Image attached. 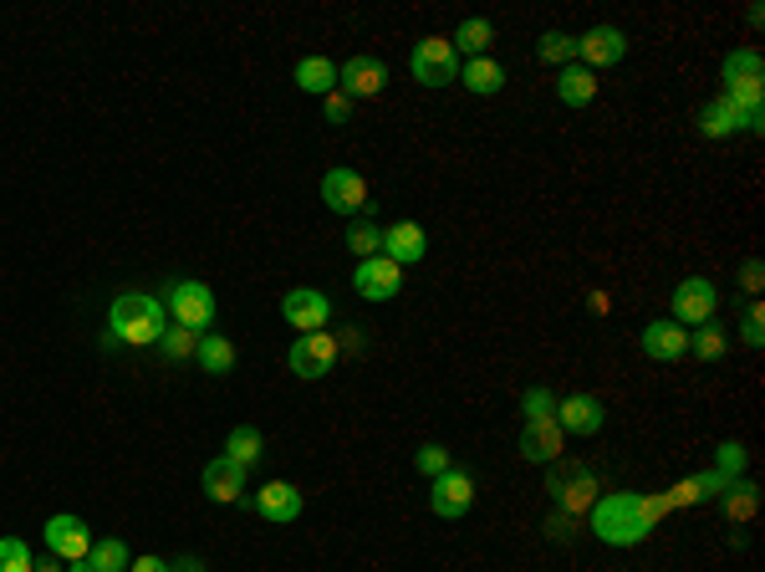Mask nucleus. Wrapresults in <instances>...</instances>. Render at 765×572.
Returning a JSON list of instances; mask_svg holds the SVG:
<instances>
[{
	"instance_id": "obj_1",
	"label": "nucleus",
	"mask_w": 765,
	"mask_h": 572,
	"mask_svg": "<svg viewBox=\"0 0 765 572\" xmlns=\"http://www.w3.org/2000/svg\"><path fill=\"white\" fill-rule=\"evenodd\" d=\"M720 82H725L730 103L740 107V128L745 134H761L765 128V62L755 46H735V52L725 56V67H720Z\"/></svg>"
},
{
	"instance_id": "obj_2",
	"label": "nucleus",
	"mask_w": 765,
	"mask_h": 572,
	"mask_svg": "<svg viewBox=\"0 0 765 572\" xmlns=\"http://www.w3.org/2000/svg\"><path fill=\"white\" fill-rule=\"evenodd\" d=\"M164 337V302L148 292H123L107 306V343L148 347Z\"/></svg>"
},
{
	"instance_id": "obj_3",
	"label": "nucleus",
	"mask_w": 765,
	"mask_h": 572,
	"mask_svg": "<svg viewBox=\"0 0 765 572\" xmlns=\"http://www.w3.org/2000/svg\"><path fill=\"white\" fill-rule=\"evenodd\" d=\"M587 521H593V537L607 547H643L648 532H653L638 511V491H602L587 511Z\"/></svg>"
},
{
	"instance_id": "obj_4",
	"label": "nucleus",
	"mask_w": 765,
	"mask_h": 572,
	"mask_svg": "<svg viewBox=\"0 0 765 572\" xmlns=\"http://www.w3.org/2000/svg\"><path fill=\"white\" fill-rule=\"evenodd\" d=\"M164 312L174 318V327H189V333L205 337V327L214 322V292L205 281H169V292H164Z\"/></svg>"
},
{
	"instance_id": "obj_5",
	"label": "nucleus",
	"mask_w": 765,
	"mask_h": 572,
	"mask_svg": "<svg viewBox=\"0 0 765 572\" xmlns=\"http://www.w3.org/2000/svg\"><path fill=\"white\" fill-rule=\"evenodd\" d=\"M714 312H720V287L710 277H684L673 287L669 322H679V327H704V322H714Z\"/></svg>"
},
{
	"instance_id": "obj_6",
	"label": "nucleus",
	"mask_w": 765,
	"mask_h": 572,
	"mask_svg": "<svg viewBox=\"0 0 765 572\" xmlns=\"http://www.w3.org/2000/svg\"><path fill=\"white\" fill-rule=\"evenodd\" d=\"M546 491L556 496V511L587 517L597 506V496H602V480H597L587 466H572V470H552V476H546Z\"/></svg>"
},
{
	"instance_id": "obj_7",
	"label": "nucleus",
	"mask_w": 765,
	"mask_h": 572,
	"mask_svg": "<svg viewBox=\"0 0 765 572\" xmlns=\"http://www.w3.org/2000/svg\"><path fill=\"white\" fill-rule=\"evenodd\" d=\"M413 67V82L423 87H449V82H460V52L449 46V37H423L409 56Z\"/></svg>"
},
{
	"instance_id": "obj_8",
	"label": "nucleus",
	"mask_w": 765,
	"mask_h": 572,
	"mask_svg": "<svg viewBox=\"0 0 765 572\" xmlns=\"http://www.w3.org/2000/svg\"><path fill=\"white\" fill-rule=\"evenodd\" d=\"M322 205H327L332 215H347V220L368 215L373 210L368 179H363L357 169H327V174H322Z\"/></svg>"
},
{
	"instance_id": "obj_9",
	"label": "nucleus",
	"mask_w": 765,
	"mask_h": 572,
	"mask_svg": "<svg viewBox=\"0 0 765 572\" xmlns=\"http://www.w3.org/2000/svg\"><path fill=\"white\" fill-rule=\"evenodd\" d=\"M429 506H434L439 521H460L470 506H475V476L464 466H449L444 476L429 480Z\"/></svg>"
},
{
	"instance_id": "obj_10",
	"label": "nucleus",
	"mask_w": 765,
	"mask_h": 572,
	"mask_svg": "<svg viewBox=\"0 0 765 572\" xmlns=\"http://www.w3.org/2000/svg\"><path fill=\"white\" fill-rule=\"evenodd\" d=\"M337 358H343V347H337V337H332V333H302L296 343H291L286 363H291L296 378L312 384V378H327V373L337 368Z\"/></svg>"
},
{
	"instance_id": "obj_11",
	"label": "nucleus",
	"mask_w": 765,
	"mask_h": 572,
	"mask_svg": "<svg viewBox=\"0 0 765 572\" xmlns=\"http://www.w3.org/2000/svg\"><path fill=\"white\" fill-rule=\"evenodd\" d=\"M281 318H286V327H296V333H327L332 297L317 292V287H296V292L281 297Z\"/></svg>"
},
{
	"instance_id": "obj_12",
	"label": "nucleus",
	"mask_w": 765,
	"mask_h": 572,
	"mask_svg": "<svg viewBox=\"0 0 765 572\" xmlns=\"http://www.w3.org/2000/svg\"><path fill=\"white\" fill-rule=\"evenodd\" d=\"M398 287H404V267H394L388 256H368V261H357L353 292L363 297V302H394Z\"/></svg>"
},
{
	"instance_id": "obj_13",
	"label": "nucleus",
	"mask_w": 765,
	"mask_h": 572,
	"mask_svg": "<svg viewBox=\"0 0 765 572\" xmlns=\"http://www.w3.org/2000/svg\"><path fill=\"white\" fill-rule=\"evenodd\" d=\"M41 542H46V552H52V558H62V562H77V558H87V552H93V532H87V521H82V517H66V511L41 527Z\"/></svg>"
},
{
	"instance_id": "obj_14",
	"label": "nucleus",
	"mask_w": 765,
	"mask_h": 572,
	"mask_svg": "<svg viewBox=\"0 0 765 572\" xmlns=\"http://www.w3.org/2000/svg\"><path fill=\"white\" fill-rule=\"evenodd\" d=\"M622 56H628V37H622L618 27H593V31H581V37H577V62L587 72L618 67Z\"/></svg>"
},
{
	"instance_id": "obj_15",
	"label": "nucleus",
	"mask_w": 765,
	"mask_h": 572,
	"mask_svg": "<svg viewBox=\"0 0 765 572\" xmlns=\"http://www.w3.org/2000/svg\"><path fill=\"white\" fill-rule=\"evenodd\" d=\"M556 425H562V435H602L607 425V409L597 394H567V399H556Z\"/></svg>"
},
{
	"instance_id": "obj_16",
	"label": "nucleus",
	"mask_w": 765,
	"mask_h": 572,
	"mask_svg": "<svg viewBox=\"0 0 765 572\" xmlns=\"http://www.w3.org/2000/svg\"><path fill=\"white\" fill-rule=\"evenodd\" d=\"M638 347L653 363H679V358H689V327H679L669 318H653L643 327V337H638Z\"/></svg>"
},
{
	"instance_id": "obj_17",
	"label": "nucleus",
	"mask_w": 765,
	"mask_h": 572,
	"mask_svg": "<svg viewBox=\"0 0 765 572\" xmlns=\"http://www.w3.org/2000/svg\"><path fill=\"white\" fill-rule=\"evenodd\" d=\"M337 87H343L347 97H378L382 87H388V67H382L378 56H347L343 67H337Z\"/></svg>"
},
{
	"instance_id": "obj_18",
	"label": "nucleus",
	"mask_w": 765,
	"mask_h": 572,
	"mask_svg": "<svg viewBox=\"0 0 765 572\" xmlns=\"http://www.w3.org/2000/svg\"><path fill=\"white\" fill-rule=\"evenodd\" d=\"M382 256L394 267H419L423 256H429V236H423L419 220H398V226L382 230Z\"/></svg>"
},
{
	"instance_id": "obj_19",
	"label": "nucleus",
	"mask_w": 765,
	"mask_h": 572,
	"mask_svg": "<svg viewBox=\"0 0 765 572\" xmlns=\"http://www.w3.org/2000/svg\"><path fill=\"white\" fill-rule=\"evenodd\" d=\"M521 460H536V466H556L562 460V450H567V435H562V425L556 419H536V425L521 429Z\"/></svg>"
},
{
	"instance_id": "obj_20",
	"label": "nucleus",
	"mask_w": 765,
	"mask_h": 572,
	"mask_svg": "<svg viewBox=\"0 0 765 572\" xmlns=\"http://www.w3.org/2000/svg\"><path fill=\"white\" fill-rule=\"evenodd\" d=\"M302 491L291 486V480H265L261 491H255V511H261L265 521H276V527H286V521L302 517Z\"/></svg>"
},
{
	"instance_id": "obj_21",
	"label": "nucleus",
	"mask_w": 765,
	"mask_h": 572,
	"mask_svg": "<svg viewBox=\"0 0 765 572\" xmlns=\"http://www.w3.org/2000/svg\"><path fill=\"white\" fill-rule=\"evenodd\" d=\"M205 496L210 501H220V506H235V501H245V470L240 466H230L224 455H214V460H205Z\"/></svg>"
},
{
	"instance_id": "obj_22",
	"label": "nucleus",
	"mask_w": 765,
	"mask_h": 572,
	"mask_svg": "<svg viewBox=\"0 0 765 572\" xmlns=\"http://www.w3.org/2000/svg\"><path fill=\"white\" fill-rule=\"evenodd\" d=\"M597 97V72H587L581 62H567L556 72V103L562 107H587Z\"/></svg>"
},
{
	"instance_id": "obj_23",
	"label": "nucleus",
	"mask_w": 765,
	"mask_h": 572,
	"mask_svg": "<svg viewBox=\"0 0 765 572\" xmlns=\"http://www.w3.org/2000/svg\"><path fill=\"white\" fill-rule=\"evenodd\" d=\"M714 501H720V511H725L730 521H755V511H761V486L745 480V476H735Z\"/></svg>"
},
{
	"instance_id": "obj_24",
	"label": "nucleus",
	"mask_w": 765,
	"mask_h": 572,
	"mask_svg": "<svg viewBox=\"0 0 765 572\" xmlns=\"http://www.w3.org/2000/svg\"><path fill=\"white\" fill-rule=\"evenodd\" d=\"M195 363L210 373V378H224V373H235V343L220 333H205L195 347Z\"/></svg>"
},
{
	"instance_id": "obj_25",
	"label": "nucleus",
	"mask_w": 765,
	"mask_h": 572,
	"mask_svg": "<svg viewBox=\"0 0 765 572\" xmlns=\"http://www.w3.org/2000/svg\"><path fill=\"white\" fill-rule=\"evenodd\" d=\"M460 82L475 97H495L505 87V67L495 62V56H475V62H464V67H460Z\"/></svg>"
},
{
	"instance_id": "obj_26",
	"label": "nucleus",
	"mask_w": 765,
	"mask_h": 572,
	"mask_svg": "<svg viewBox=\"0 0 765 572\" xmlns=\"http://www.w3.org/2000/svg\"><path fill=\"white\" fill-rule=\"evenodd\" d=\"M261 445H265V439H261V429H255V425H235V429H230V439H224V460H230V466H240V470H255V466H261Z\"/></svg>"
},
{
	"instance_id": "obj_27",
	"label": "nucleus",
	"mask_w": 765,
	"mask_h": 572,
	"mask_svg": "<svg viewBox=\"0 0 765 572\" xmlns=\"http://www.w3.org/2000/svg\"><path fill=\"white\" fill-rule=\"evenodd\" d=\"M700 134L704 138H735V134H745V128H740V107L730 103V97H714V103H704L700 107Z\"/></svg>"
},
{
	"instance_id": "obj_28",
	"label": "nucleus",
	"mask_w": 765,
	"mask_h": 572,
	"mask_svg": "<svg viewBox=\"0 0 765 572\" xmlns=\"http://www.w3.org/2000/svg\"><path fill=\"white\" fill-rule=\"evenodd\" d=\"M449 46L464 52L470 62H475V56H490V46H495V27H490L485 15H470V21H460V31L449 37Z\"/></svg>"
},
{
	"instance_id": "obj_29",
	"label": "nucleus",
	"mask_w": 765,
	"mask_h": 572,
	"mask_svg": "<svg viewBox=\"0 0 765 572\" xmlns=\"http://www.w3.org/2000/svg\"><path fill=\"white\" fill-rule=\"evenodd\" d=\"M296 87L327 97L332 87H337V62H327V56H302V62H296Z\"/></svg>"
},
{
	"instance_id": "obj_30",
	"label": "nucleus",
	"mask_w": 765,
	"mask_h": 572,
	"mask_svg": "<svg viewBox=\"0 0 765 572\" xmlns=\"http://www.w3.org/2000/svg\"><path fill=\"white\" fill-rule=\"evenodd\" d=\"M536 56L546 67H567V62H577V37L572 31H542L536 37Z\"/></svg>"
},
{
	"instance_id": "obj_31",
	"label": "nucleus",
	"mask_w": 765,
	"mask_h": 572,
	"mask_svg": "<svg viewBox=\"0 0 765 572\" xmlns=\"http://www.w3.org/2000/svg\"><path fill=\"white\" fill-rule=\"evenodd\" d=\"M725 347H730V337H725L720 322H704V327L689 333V353H694L700 363H720V358H725Z\"/></svg>"
},
{
	"instance_id": "obj_32",
	"label": "nucleus",
	"mask_w": 765,
	"mask_h": 572,
	"mask_svg": "<svg viewBox=\"0 0 765 572\" xmlns=\"http://www.w3.org/2000/svg\"><path fill=\"white\" fill-rule=\"evenodd\" d=\"M347 251H353L357 261H368V256H382V230L373 226L368 215H357L353 226H347Z\"/></svg>"
},
{
	"instance_id": "obj_33",
	"label": "nucleus",
	"mask_w": 765,
	"mask_h": 572,
	"mask_svg": "<svg viewBox=\"0 0 765 572\" xmlns=\"http://www.w3.org/2000/svg\"><path fill=\"white\" fill-rule=\"evenodd\" d=\"M87 562H93V572H128V547L118 542V537H103V542H93V552H87Z\"/></svg>"
},
{
	"instance_id": "obj_34",
	"label": "nucleus",
	"mask_w": 765,
	"mask_h": 572,
	"mask_svg": "<svg viewBox=\"0 0 765 572\" xmlns=\"http://www.w3.org/2000/svg\"><path fill=\"white\" fill-rule=\"evenodd\" d=\"M521 414H526V425H536V419H556V394L546 384H531L526 394H521Z\"/></svg>"
},
{
	"instance_id": "obj_35",
	"label": "nucleus",
	"mask_w": 765,
	"mask_h": 572,
	"mask_svg": "<svg viewBox=\"0 0 765 572\" xmlns=\"http://www.w3.org/2000/svg\"><path fill=\"white\" fill-rule=\"evenodd\" d=\"M159 347H164V358L169 363H189L195 358V347H199V333H189V327H164Z\"/></svg>"
},
{
	"instance_id": "obj_36",
	"label": "nucleus",
	"mask_w": 765,
	"mask_h": 572,
	"mask_svg": "<svg viewBox=\"0 0 765 572\" xmlns=\"http://www.w3.org/2000/svg\"><path fill=\"white\" fill-rule=\"evenodd\" d=\"M0 572H36V558L21 537H0Z\"/></svg>"
},
{
	"instance_id": "obj_37",
	"label": "nucleus",
	"mask_w": 765,
	"mask_h": 572,
	"mask_svg": "<svg viewBox=\"0 0 765 572\" xmlns=\"http://www.w3.org/2000/svg\"><path fill=\"white\" fill-rule=\"evenodd\" d=\"M745 460H751V450H745L740 439H725L720 455H714V470H720L725 480H735V476H745Z\"/></svg>"
},
{
	"instance_id": "obj_38",
	"label": "nucleus",
	"mask_w": 765,
	"mask_h": 572,
	"mask_svg": "<svg viewBox=\"0 0 765 572\" xmlns=\"http://www.w3.org/2000/svg\"><path fill=\"white\" fill-rule=\"evenodd\" d=\"M413 466H419L423 476L434 480V476H444V470L454 466V455H449L444 445H434V439H429V445H419V455H413Z\"/></svg>"
},
{
	"instance_id": "obj_39",
	"label": "nucleus",
	"mask_w": 765,
	"mask_h": 572,
	"mask_svg": "<svg viewBox=\"0 0 765 572\" xmlns=\"http://www.w3.org/2000/svg\"><path fill=\"white\" fill-rule=\"evenodd\" d=\"M740 337H745V347H765V306H761V297L745 306V318H740Z\"/></svg>"
},
{
	"instance_id": "obj_40",
	"label": "nucleus",
	"mask_w": 765,
	"mask_h": 572,
	"mask_svg": "<svg viewBox=\"0 0 765 572\" xmlns=\"http://www.w3.org/2000/svg\"><path fill=\"white\" fill-rule=\"evenodd\" d=\"M322 118H327V123H347V118H353V97H347L343 87H332V93L322 97Z\"/></svg>"
},
{
	"instance_id": "obj_41",
	"label": "nucleus",
	"mask_w": 765,
	"mask_h": 572,
	"mask_svg": "<svg viewBox=\"0 0 765 572\" xmlns=\"http://www.w3.org/2000/svg\"><path fill=\"white\" fill-rule=\"evenodd\" d=\"M740 287L751 292V302L761 297V287H765V267H761V256H751V261H740Z\"/></svg>"
},
{
	"instance_id": "obj_42",
	"label": "nucleus",
	"mask_w": 765,
	"mask_h": 572,
	"mask_svg": "<svg viewBox=\"0 0 765 572\" xmlns=\"http://www.w3.org/2000/svg\"><path fill=\"white\" fill-rule=\"evenodd\" d=\"M638 511H643L648 527H659V521L673 511V501H669V496H638Z\"/></svg>"
},
{
	"instance_id": "obj_43",
	"label": "nucleus",
	"mask_w": 765,
	"mask_h": 572,
	"mask_svg": "<svg viewBox=\"0 0 765 572\" xmlns=\"http://www.w3.org/2000/svg\"><path fill=\"white\" fill-rule=\"evenodd\" d=\"M546 527H552L556 542H567V537H577V517H567V511H556V517L546 521Z\"/></svg>"
},
{
	"instance_id": "obj_44",
	"label": "nucleus",
	"mask_w": 765,
	"mask_h": 572,
	"mask_svg": "<svg viewBox=\"0 0 765 572\" xmlns=\"http://www.w3.org/2000/svg\"><path fill=\"white\" fill-rule=\"evenodd\" d=\"M128 572H169V562H164V558H133Z\"/></svg>"
},
{
	"instance_id": "obj_45",
	"label": "nucleus",
	"mask_w": 765,
	"mask_h": 572,
	"mask_svg": "<svg viewBox=\"0 0 765 572\" xmlns=\"http://www.w3.org/2000/svg\"><path fill=\"white\" fill-rule=\"evenodd\" d=\"M169 572H205V562H199V558H179V562H169Z\"/></svg>"
},
{
	"instance_id": "obj_46",
	"label": "nucleus",
	"mask_w": 765,
	"mask_h": 572,
	"mask_svg": "<svg viewBox=\"0 0 765 572\" xmlns=\"http://www.w3.org/2000/svg\"><path fill=\"white\" fill-rule=\"evenodd\" d=\"M36 572H66V568H62V558H52V552H46V558L36 562Z\"/></svg>"
},
{
	"instance_id": "obj_47",
	"label": "nucleus",
	"mask_w": 765,
	"mask_h": 572,
	"mask_svg": "<svg viewBox=\"0 0 765 572\" xmlns=\"http://www.w3.org/2000/svg\"><path fill=\"white\" fill-rule=\"evenodd\" d=\"M66 572H93V562H87V558H77V562H66Z\"/></svg>"
}]
</instances>
